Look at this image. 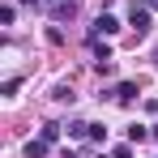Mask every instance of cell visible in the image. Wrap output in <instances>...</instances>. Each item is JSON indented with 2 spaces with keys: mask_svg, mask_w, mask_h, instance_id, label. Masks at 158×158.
Masks as SVG:
<instances>
[{
  "mask_svg": "<svg viewBox=\"0 0 158 158\" xmlns=\"http://www.w3.org/2000/svg\"><path fill=\"white\" fill-rule=\"evenodd\" d=\"M128 26L137 30V39L150 30V4H132V13H128Z\"/></svg>",
  "mask_w": 158,
  "mask_h": 158,
  "instance_id": "cell-1",
  "label": "cell"
},
{
  "mask_svg": "<svg viewBox=\"0 0 158 158\" xmlns=\"http://www.w3.org/2000/svg\"><path fill=\"white\" fill-rule=\"evenodd\" d=\"M69 137H90V124H85V120H73V124H69Z\"/></svg>",
  "mask_w": 158,
  "mask_h": 158,
  "instance_id": "cell-7",
  "label": "cell"
},
{
  "mask_svg": "<svg viewBox=\"0 0 158 158\" xmlns=\"http://www.w3.org/2000/svg\"><path fill=\"white\" fill-rule=\"evenodd\" d=\"M145 137H154L145 124H132V128H128V141H132V145H137V141H145Z\"/></svg>",
  "mask_w": 158,
  "mask_h": 158,
  "instance_id": "cell-6",
  "label": "cell"
},
{
  "mask_svg": "<svg viewBox=\"0 0 158 158\" xmlns=\"http://www.w3.org/2000/svg\"><path fill=\"white\" fill-rule=\"evenodd\" d=\"M115 98H120V103L137 98V85H132V81H120V85H115Z\"/></svg>",
  "mask_w": 158,
  "mask_h": 158,
  "instance_id": "cell-4",
  "label": "cell"
},
{
  "mask_svg": "<svg viewBox=\"0 0 158 158\" xmlns=\"http://www.w3.org/2000/svg\"><path fill=\"white\" fill-rule=\"evenodd\" d=\"M13 17H17V9H13V4H4V9H0V26H13Z\"/></svg>",
  "mask_w": 158,
  "mask_h": 158,
  "instance_id": "cell-9",
  "label": "cell"
},
{
  "mask_svg": "<svg viewBox=\"0 0 158 158\" xmlns=\"http://www.w3.org/2000/svg\"><path fill=\"white\" fill-rule=\"evenodd\" d=\"M47 154V141H43V137H39V141H30L26 145V158H43Z\"/></svg>",
  "mask_w": 158,
  "mask_h": 158,
  "instance_id": "cell-5",
  "label": "cell"
},
{
  "mask_svg": "<svg viewBox=\"0 0 158 158\" xmlns=\"http://www.w3.org/2000/svg\"><path fill=\"white\" fill-rule=\"evenodd\" d=\"M120 30V22L111 17V13H98V22H94V34H115Z\"/></svg>",
  "mask_w": 158,
  "mask_h": 158,
  "instance_id": "cell-2",
  "label": "cell"
},
{
  "mask_svg": "<svg viewBox=\"0 0 158 158\" xmlns=\"http://www.w3.org/2000/svg\"><path fill=\"white\" fill-rule=\"evenodd\" d=\"M154 64H158V56H154Z\"/></svg>",
  "mask_w": 158,
  "mask_h": 158,
  "instance_id": "cell-14",
  "label": "cell"
},
{
  "mask_svg": "<svg viewBox=\"0 0 158 158\" xmlns=\"http://www.w3.org/2000/svg\"><path fill=\"white\" fill-rule=\"evenodd\" d=\"M98 158H111V154H98Z\"/></svg>",
  "mask_w": 158,
  "mask_h": 158,
  "instance_id": "cell-13",
  "label": "cell"
},
{
  "mask_svg": "<svg viewBox=\"0 0 158 158\" xmlns=\"http://www.w3.org/2000/svg\"><path fill=\"white\" fill-rule=\"evenodd\" d=\"M47 4H60V0H47Z\"/></svg>",
  "mask_w": 158,
  "mask_h": 158,
  "instance_id": "cell-12",
  "label": "cell"
},
{
  "mask_svg": "<svg viewBox=\"0 0 158 158\" xmlns=\"http://www.w3.org/2000/svg\"><path fill=\"white\" fill-rule=\"evenodd\" d=\"M111 158H132V141H128V145H115V150H111Z\"/></svg>",
  "mask_w": 158,
  "mask_h": 158,
  "instance_id": "cell-10",
  "label": "cell"
},
{
  "mask_svg": "<svg viewBox=\"0 0 158 158\" xmlns=\"http://www.w3.org/2000/svg\"><path fill=\"white\" fill-rule=\"evenodd\" d=\"M150 9H158V0H150Z\"/></svg>",
  "mask_w": 158,
  "mask_h": 158,
  "instance_id": "cell-11",
  "label": "cell"
},
{
  "mask_svg": "<svg viewBox=\"0 0 158 158\" xmlns=\"http://www.w3.org/2000/svg\"><path fill=\"white\" fill-rule=\"evenodd\" d=\"M73 13H77V4H73V0H60V4H52V17H56V22H69Z\"/></svg>",
  "mask_w": 158,
  "mask_h": 158,
  "instance_id": "cell-3",
  "label": "cell"
},
{
  "mask_svg": "<svg viewBox=\"0 0 158 158\" xmlns=\"http://www.w3.org/2000/svg\"><path fill=\"white\" fill-rule=\"evenodd\" d=\"M43 141H47V145L60 141V124H43Z\"/></svg>",
  "mask_w": 158,
  "mask_h": 158,
  "instance_id": "cell-8",
  "label": "cell"
}]
</instances>
